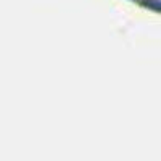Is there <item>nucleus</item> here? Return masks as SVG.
Returning <instances> with one entry per match:
<instances>
[{
    "mask_svg": "<svg viewBox=\"0 0 161 161\" xmlns=\"http://www.w3.org/2000/svg\"><path fill=\"white\" fill-rule=\"evenodd\" d=\"M142 5H145L147 8H152L155 11L161 10V2L159 0H142Z\"/></svg>",
    "mask_w": 161,
    "mask_h": 161,
    "instance_id": "obj_1",
    "label": "nucleus"
}]
</instances>
